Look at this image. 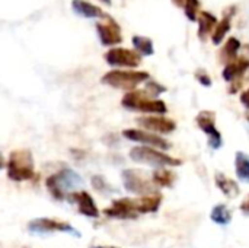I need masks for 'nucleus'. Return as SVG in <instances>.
<instances>
[{"instance_id": "nucleus-35", "label": "nucleus", "mask_w": 249, "mask_h": 248, "mask_svg": "<svg viewBox=\"0 0 249 248\" xmlns=\"http://www.w3.org/2000/svg\"><path fill=\"white\" fill-rule=\"evenodd\" d=\"M90 248H120V247H114V246H109V247H90Z\"/></svg>"}, {"instance_id": "nucleus-6", "label": "nucleus", "mask_w": 249, "mask_h": 248, "mask_svg": "<svg viewBox=\"0 0 249 248\" xmlns=\"http://www.w3.org/2000/svg\"><path fill=\"white\" fill-rule=\"evenodd\" d=\"M123 186L128 193L139 194V196H149L156 193V186L152 181V177L137 168H128L121 172Z\"/></svg>"}, {"instance_id": "nucleus-33", "label": "nucleus", "mask_w": 249, "mask_h": 248, "mask_svg": "<svg viewBox=\"0 0 249 248\" xmlns=\"http://www.w3.org/2000/svg\"><path fill=\"white\" fill-rule=\"evenodd\" d=\"M6 167V161H4V158H3V155L0 153V170H3Z\"/></svg>"}, {"instance_id": "nucleus-15", "label": "nucleus", "mask_w": 249, "mask_h": 248, "mask_svg": "<svg viewBox=\"0 0 249 248\" xmlns=\"http://www.w3.org/2000/svg\"><path fill=\"white\" fill-rule=\"evenodd\" d=\"M249 70V60L247 57H239L235 61L225 66L222 76L226 82H235L245 76V73Z\"/></svg>"}, {"instance_id": "nucleus-5", "label": "nucleus", "mask_w": 249, "mask_h": 248, "mask_svg": "<svg viewBox=\"0 0 249 248\" xmlns=\"http://www.w3.org/2000/svg\"><path fill=\"white\" fill-rule=\"evenodd\" d=\"M130 158L137 164H146L150 167L165 168V167H178L182 164L181 159H177L160 149H155L150 146H134L130 151Z\"/></svg>"}, {"instance_id": "nucleus-23", "label": "nucleus", "mask_w": 249, "mask_h": 248, "mask_svg": "<svg viewBox=\"0 0 249 248\" xmlns=\"http://www.w3.org/2000/svg\"><path fill=\"white\" fill-rule=\"evenodd\" d=\"M235 172H236V177L242 183L249 184V156L245 152H236V155H235Z\"/></svg>"}, {"instance_id": "nucleus-17", "label": "nucleus", "mask_w": 249, "mask_h": 248, "mask_svg": "<svg viewBox=\"0 0 249 248\" xmlns=\"http://www.w3.org/2000/svg\"><path fill=\"white\" fill-rule=\"evenodd\" d=\"M214 181H216V186L217 189L228 197V199H236L241 193L239 190V186L235 180L229 178L228 175L222 174V172H216L214 175Z\"/></svg>"}, {"instance_id": "nucleus-31", "label": "nucleus", "mask_w": 249, "mask_h": 248, "mask_svg": "<svg viewBox=\"0 0 249 248\" xmlns=\"http://www.w3.org/2000/svg\"><path fill=\"white\" fill-rule=\"evenodd\" d=\"M241 210L245 213V215H249V196L242 202V205H241Z\"/></svg>"}, {"instance_id": "nucleus-24", "label": "nucleus", "mask_w": 249, "mask_h": 248, "mask_svg": "<svg viewBox=\"0 0 249 248\" xmlns=\"http://www.w3.org/2000/svg\"><path fill=\"white\" fill-rule=\"evenodd\" d=\"M136 51L140 56H153L155 53V47H153V41L147 37H142V35H134L131 39Z\"/></svg>"}, {"instance_id": "nucleus-4", "label": "nucleus", "mask_w": 249, "mask_h": 248, "mask_svg": "<svg viewBox=\"0 0 249 248\" xmlns=\"http://www.w3.org/2000/svg\"><path fill=\"white\" fill-rule=\"evenodd\" d=\"M149 77V73L143 70H111L102 76L101 82L111 88L131 92L140 83L147 82Z\"/></svg>"}, {"instance_id": "nucleus-27", "label": "nucleus", "mask_w": 249, "mask_h": 248, "mask_svg": "<svg viewBox=\"0 0 249 248\" xmlns=\"http://www.w3.org/2000/svg\"><path fill=\"white\" fill-rule=\"evenodd\" d=\"M144 91H146L147 94H150L153 98H156L158 95L166 92V88H165L163 85L155 82V80H147V82H146V89H144Z\"/></svg>"}, {"instance_id": "nucleus-28", "label": "nucleus", "mask_w": 249, "mask_h": 248, "mask_svg": "<svg viewBox=\"0 0 249 248\" xmlns=\"http://www.w3.org/2000/svg\"><path fill=\"white\" fill-rule=\"evenodd\" d=\"M93 189L99 193H105V191H109V186L107 184V181L104 180V177L101 175H93L92 180H90Z\"/></svg>"}, {"instance_id": "nucleus-26", "label": "nucleus", "mask_w": 249, "mask_h": 248, "mask_svg": "<svg viewBox=\"0 0 249 248\" xmlns=\"http://www.w3.org/2000/svg\"><path fill=\"white\" fill-rule=\"evenodd\" d=\"M184 10H185V16L188 18V20L196 22L198 18V13H200V1L198 0H185Z\"/></svg>"}, {"instance_id": "nucleus-30", "label": "nucleus", "mask_w": 249, "mask_h": 248, "mask_svg": "<svg viewBox=\"0 0 249 248\" xmlns=\"http://www.w3.org/2000/svg\"><path fill=\"white\" fill-rule=\"evenodd\" d=\"M241 102H242V105H244L245 108H248L249 110V89L242 92V95H241Z\"/></svg>"}, {"instance_id": "nucleus-19", "label": "nucleus", "mask_w": 249, "mask_h": 248, "mask_svg": "<svg viewBox=\"0 0 249 248\" xmlns=\"http://www.w3.org/2000/svg\"><path fill=\"white\" fill-rule=\"evenodd\" d=\"M235 12H236V9H235V7H231V10H229L228 13L225 12V18H223L220 22H217V25H216V28H214V31H213V34H212V41H213V44L219 45V44L223 42L226 34L231 31L232 16L235 15Z\"/></svg>"}, {"instance_id": "nucleus-11", "label": "nucleus", "mask_w": 249, "mask_h": 248, "mask_svg": "<svg viewBox=\"0 0 249 248\" xmlns=\"http://www.w3.org/2000/svg\"><path fill=\"white\" fill-rule=\"evenodd\" d=\"M123 136L131 142H139L143 146H150L155 149H160V151H166L171 148V145L160 137L159 134H155L152 132H146V130H139V129H125L123 132Z\"/></svg>"}, {"instance_id": "nucleus-10", "label": "nucleus", "mask_w": 249, "mask_h": 248, "mask_svg": "<svg viewBox=\"0 0 249 248\" xmlns=\"http://www.w3.org/2000/svg\"><path fill=\"white\" fill-rule=\"evenodd\" d=\"M197 124L198 127L207 134V139H209V145L212 149H219L222 148L223 145V139H222V134L220 132L217 130L216 127V114L213 111H201L198 115H197Z\"/></svg>"}, {"instance_id": "nucleus-34", "label": "nucleus", "mask_w": 249, "mask_h": 248, "mask_svg": "<svg viewBox=\"0 0 249 248\" xmlns=\"http://www.w3.org/2000/svg\"><path fill=\"white\" fill-rule=\"evenodd\" d=\"M99 1H102L104 4H107V6H111L112 4V1L111 0H99Z\"/></svg>"}, {"instance_id": "nucleus-9", "label": "nucleus", "mask_w": 249, "mask_h": 248, "mask_svg": "<svg viewBox=\"0 0 249 248\" xmlns=\"http://www.w3.org/2000/svg\"><path fill=\"white\" fill-rule=\"evenodd\" d=\"M102 19H104L102 22L96 23V32L101 39V44L105 47H114V45L123 42L121 28L115 22V19L107 13Z\"/></svg>"}, {"instance_id": "nucleus-1", "label": "nucleus", "mask_w": 249, "mask_h": 248, "mask_svg": "<svg viewBox=\"0 0 249 248\" xmlns=\"http://www.w3.org/2000/svg\"><path fill=\"white\" fill-rule=\"evenodd\" d=\"M7 178L15 183L29 181L35 175V162L29 149H16L9 153L6 162Z\"/></svg>"}, {"instance_id": "nucleus-32", "label": "nucleus", "mask_w": 249, "mask_h": 248, "mask_svg": "<svg viewBox=\"0 0 249 248\" xmlns=\"http://www.w3.org/2000/svg\"><path fill=\"white\" fill-rule=\"evenodd\" d=\"M172 3H174L177 7H184V3H185V0H172Z\"/></svg>"}, {"instance_id": "nucleus-20", "label": "nucleus", "mask_w": 249, "mask_h": 248, "mask_svg": "<svg viewBox=\"0 0 249 248\" xmlns=\"http://www.w3.org/2000/svg\"><path fill=\"white\" fill-rule=\"evenodd\" d=\"M71 6H73V10L77 15L85 16V18H92L93 19V18H104L105 16V12L101 7H98V6H95V4H92V3H89L86 0H73Z\"/></svg>"}, {"instance_id": "nucleus-8", "label": "nucleus", "mask_w": 249, "mask_h": 248, "mask_svg": "<svg viewBox=\"0 0 249 248\" xmlns=\"http://www.w3.org/2000/svg\"><path fill=\"white\" fill-rule=\"evenodd\" d=\"M105 61L112 66V67H128L134 69L140 66L142 63V56L137 51L128 50V48H121V47H114L105 53Z\"/></svg>"}, {"instance_id": "nucleus-13", "label": "nucleus", "mask_w": 249, "mask_h": 248, "mask_svg": "<svg viewBox=\"0 0 249 248\" xmlns=\"http://www.w3.org/2000/svg\"><path fill=\"white\" fill-rule=\"evenodd\" d=\"M67 200H70L71 203H74V205L77 206L79 213L83 215V216H86V218L96 219V218H99V215H101L98 206L95 205L93 197H92L88 191H85V190L71 191V193L67 196Z\"/></svg>"}, {"instance_id": "nucleus-36", "label": "nucleus", "mask_w": 249, "mask_h": 248, "mask_svg": "<svg viewBox=\"0 0 249 248\" xmlns=\"http://www.w3.org/2000/svg\"><path fill=\"white\" fill-rule=\"evenodd\" d=\"M248 121H249V115H248Z\"/></svg>"}, {"instance_id": "nucleus-14", "label": "nucleus", "mask_w": 249, "mask_h": 248, "mask_svg": "<svg viewBox=\"0 0 249 248\" xmlns=\"http://www.w3.org/2000/svg\"><path fill=\"white\" fill-rule=\"evenodd\" d=\"M137 123L143 129H146L155 134H169L177 129V123L174 120L162 117V115L140 117V118H137Z\"/></svg>"}, {"instance_id": "nucleus-12", "label": "nucleus", "mask_w": 249, "mask_h": 248, "mask_svg": "<svg viewBox=\"0 0 249 248\" xmlns=\"http://www.w3.org/2000/svg\"><path fill=\"white\" fill-rule=\"evenodd\" d=\"M104 215L112 219H136L139 216L134 199H117L112 205L104 209Z\"/></svg>"}, {"instance_id": "nucleus-18", "label": "nucleus", "mask_w": 249, "mask_h": 248, "mask_svg": "<svg viewBox=\"0 0 249 248\" xmlns=\"http://www.w3.org/2000/svg\"><path fill=\"white\" fill-rule=\"evenodd\" d=\"M137 213H155L160 208L162 203V196L160 194H149V196H142L140 199H134Z\"/></svg>"}, {"instance_id": "nucleus-7", "label": "nucleus", "mask_w": 249, "mask_h": 248, "mask_svg": "<svg viewBox=\"0 0 249 248\" xmlns=\"http://www.w3.org/2000/svg\"><path fill=\"white\" fill-rule=\"evenodd\" d=\"M28 231L34 234H53V232H63L73 235L76 238L80 237V232L73 228L69 222L53 219V218H36L28 224Z\"/></svg>"}, {"instance_id": "nucleus-29", "label": "nucleus", "mask_w": 249, "mask_h": 248, "mask_svg": "<svg viewBox=\"0 0 249 248\" xmlns=\"http://www.w3.org/2000/svg\"><path fill=\"white\" fill-rule=\"evenodd\" d=\"M197 80L203 85V86H210L212 85V77L206 73V72H197L196 73Z\"/></svg>"}, {"instance_id": "nucleus-3", "label": "nucleus", "mask_w": 249, "mask_h": 248, "mask_svg": "<svg viewBox=\"0 0 249 248\" xmlns=\"http://www.w3.org/2000/svg\"><path fill=\"white\" fill-rule=\"evenodd\" d=\"M121 105L130 111H140V113L156 114V115L165 114L168 111V107L162 99L153 98L146 91H136V89L131 92H127L123 96Z\"/></svg>"}, {"instance_id": "nucleus-25", "label": "nucleus", "mask_w": 249, "mask_h": 248, "mask_svg": "<svg viewBox=\"0 0 249 248\" xmlns=\"http://www.w3.org/2000/svg\"><path fill=\"white\" fill-rule=\"evenodd\" d=\"M210 219L217 225H229L232 222V213L225 205H216L212 209Z\"/></svg>"}, {"instance_id": "nucleus-16", "label": "nucleus", "mask_w": 249, "mask_h": 248, "mask_svg": "<svg viewBox=\"0 0 249 248\" xmlns=\"http://www.w3.org/2000/svg\"><path fill=\"white\" fill-rule=\"evenodd\" d=\"M197 20H198V38L201 41H206L213 34V31L217 25V18L207 10H201L198 13Z\"/></svg>"}, {"instance_id": "nucleus-22", "label": "nucleus", "mask_w": 249, "mask_h": 248, "mask_svg": "<svg viewBox=\"0 0 249 248\" xmlns=\"http://www.w3.org/2000/svg\"><path fill=\"white\" fill-rule=\"evenodd\" d=\"M152 181L156 187H172L177 181V174L168 168H159L152 174Z\"/></svg>"}, {"instance_id": "nucleus-2", "label": "nucleus", "mask_w": 249, "mask_h": 248, "mask_svg": "<svg viewBox=\"0 0 249 248\" xmlns=\"http://www.w3.org/2000/svg\"><path fill=\"white\" fill-rule=\"evenodd\" d=\"M82 184H83L82 177L70 168H63L58 172L45 178V187L50 191L51 197L60 202L67 199L71 190L80 187Z\"/></svg>"}, {"instance_id": "nucleus-21", "label": "nucleus", "mask_w": 249, "mask_h": 248, "mask_svg": "<svg viewBox=\"0 0 249 248\" xmlns=\"http://www.w3.org/2000/svg\"><path fill=\"white\" fill-rule=\"evenodd\" d=\"M239 48H241V41L238 38H235V37H231L226 41L222 51H220V61L225 63V64H229V63L235 61L238 58Z\"/></svg>"}]
</instances>
